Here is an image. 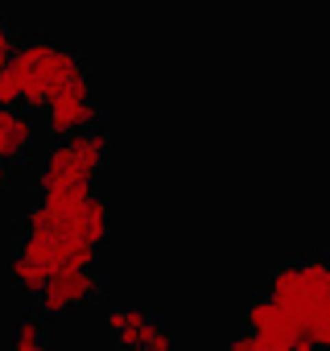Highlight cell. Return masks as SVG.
I'll return each mask as SVG.
<instances>
[{"mask_svg": "<svg viewBox=\"0 0 330 351\" xmlns=\"http://www.w3.org/2000/svg\"><path fill=\"white\" fill-rule=\"evenodd\" d=\"M9 178H13V173H9V161H0V191L9 186Z\"/></svg>", "mask_w": 330, "mask_h": 351, "instance_id": "12", "label": "cell"}, {"mask_svg": "<svg viewBox=\"0 0 330 351\" xmlns=\"http://www.w3.org/2000/svg\"><path fill=\"white\" fill-rule=\"evenodd\" d=\"M227 351H289V343L264 339V335H252V330H240V335L227 343Z\"/></svg>", "mask_w": 330, "mask_h": 351, "instance_id": "10", "label": "cell"}, {"mask_svg": "<svg viewBox=\"0 0 330 351\" xmlns=\"http://www.w3.org/2000/svg\"><path fill=\"white\" fill-rule=\"evenodd\" d=\"M107 232H112V211H107V199L103 195H95V191H87L83 195V203L71 211V236H79V240H87V244H103L107 240Z\"/></svg>", "mask_w": 330, "mask_h": 351, "instance_id": "7", "label": "cell"}, {"mask_svg": "<svg viewBox=\"0 0 330 351\" xmlns=\"http://www.w3.org/2000/svg\"><path fill=\"white\" fill-rule=\"evenodd\" d=\"M244 322H248V330H252V335L281 339V343H289V335L301 326V322H297V314H293V310H285V306H281V302H272V298H252V302H248Z\"/></svg>", "mask_w": 330, "mask_h": 351, "instance_id": "6", "label": "cell"}, {"mask_svg": "<svg viewBox=\"0 0 330 351\" xmlns=\"http://www.w3.org/2000/svg\"><path fill=\"white\" fill-rule=\"evenodd\" d=\"M34 153V120L17 108H0V161H25Z\"/></svg>", "mask_w": 330, "mask_h": 351, "instance_id": "8", "label": "cell"}, {"mask_svg": "<svg viewBox=\"0 0 330 351\" xmlns=\"http://www.w3.org/2000/svg\"><path fill=\"white\" fill-rule=\"evenodd\" d=\"M103 330L120 351H144V343L161 330V322L136 306H107L103 310Z\"/></svg>", "mask_w": 330, "mask_h": 351, "instance_id": "4", "label": "cell"}, {"mask_svg": "<svg viewBox=\"0 0 330 351\" xmlns=\"http://www.w3.org/2000/svg\"><path fill=\"white\" fill-rule=\"evenodd\" d=\"M87 128H99V104H95V95L91 99H71V104H46V132L54 141L87 132Z\"/></svg>", "mask_w": 330, "mask_h": 351, "instance_id": "5", "label": "cell"}, {"mask_svg": "<svg viewBox=\"0 0 330 351\" xmlns=\"http://www.w3.org/2000/svg\"><path fill=\"white\" fill-rule=\"evenodd\" d=\"M289 351H322V347H318V339H314L305 326H297V330L289 335Z\"/></svg>", "mask_w": 330, "mask_h": 351, "instance_id": "11", "label": "cell"}, {"mask_svg": "<svg viewBox=\"0 0 330 351\" xmlns=\"http://www.w3.org/2000/svg\"><path fill=\"white\" fill-rule=\"evenodd\" d=\"M9 351H13V347H9Z\"/></svg>", "mask_w": 330, "mask_h": 351, "instance_id": "14", "label": "cell"}, {"mask_svg": "<svg viewBox=\"0 0 330 351\" xmlns=\"http://www.w3.org/2000/svg\"><path fill=\"white\" fill-rule=\"evenodd\" d=\"M103 293V277L87 265V269H62L54 273L42 289H38V302L46 314H71V310H83L91 302H99Z\"/></svg>", "mask_w": 330, "mask_h": 351, "instance_id": "3", "label": "cell"}, {"mask_svg": "<svg viewBox=\"0 0 330 351\" xmlns=\"http://www.w3.org/2000/svg\"><path fill=\"white\" fill-rule=\"evenodd\" d=\"M46 339V322L38 314H21L13 322V351H29V347H42Z\"/></svg>", "mask_w": 330, "mask_h": 351, "instance_id": "9", "label": "cell"}, {"mask_svg": "<svg viewBox=\"0 0 330 351\" xmlns=\"http://www.w3.org/2000/svg\"><path fill=\"white\" fill-rule=\"evenodd\" d=\"M5 66L21 83V104L17 108H25V112L29 108H46V99H50L54 87H62V83H71V79H79V75L91 71V62L79 50H66V46H58L50 38L17 42Z\"/></svg>", "mask_w": 330, "mask_h": 351, "instance_id": "1", "label": "cell"}, {"mask_svg": "<svg viewBox=\"0 0 330 351\" xmlns=\"http://www.w3.org/2000/svg\"><path fill=\"white\" fill-rule=\"evenodd\" d=\"M268 298L297 314V322L318 339V347H330V265L322 256L305 265H285L268 277Z\"/></svg>", "mask_w": 330, "mask_h": 351, "instance_id": "2", "label": "cell"}, {"mask_svg": "<svg viewBox=\"0 0 330 351\" xmlns=\"http://www.w3.org/2000/svg\"><path fill=\"white\" fill-rule=\"evenodd\" d=\"M29 351H66V347H29Z\"/></svg>", "mask_w": 330, "mask_h": 351, "instance_id": "13", "label": "cell"}]
</instances>
